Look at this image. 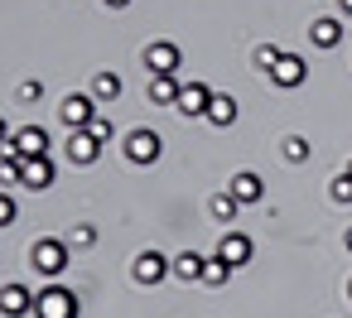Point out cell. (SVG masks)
<instances>
[{
	"instance_id": "6da1fadb",
	"label": "cell",
	"mask_w": 352,
	"mask_h": 318,
	"mask_svg": "<svg viewBox=\"0 0 352 318\" xmlns=\"http://www.w3.org/2000/svg\"><path fill=\"white\" fill-rule=\"evenodd\" d=\"M68 260H73V246L58 241V236H44V241L30 246V265H34L39 275H49V280H58V275L68 270Z\"/></svg>"
},
{
	"instance_id": "7a4b0ae2",
	"label": "cell",
	"mask_w": 352,
	"mask_h": 318,
	"mask_svg": "<svg viewBox=\"0 0 352 318\" xmlns=\"http://www.w3.org/2000/svg\"><path fill=\"white\" fill-rule=\"evenodd\" d=\"M34 313H39V318H78L82 304H78V294H73L68 284H44V289L34 294Z\"/></svg>"
},
{
	"instance_id": "3957f363",
	"label": "cell",
	"mask_w": 352,
	"mask_h": 318,
	"mask_svg": "<svg viewBox=\"0 0 352 318\" xmlns=\"http://www.w3.org/2000/svg\"><path fill=\"white\" fill-rule=\"evenodd\" d=\"M58 121H63L68 130H87V126L97 121V97H92V92H68V97L58 102Z\"/></svg>"
},
{
	"instance_id": "277c9868",
	"label": "cell",
	"mask_w": 352,
	"mask_h": 318,
	"mask_svg": "<svg viewBox=\"0 0 352 318\" xmlns=\"http://www.w3.org/2000/svg\"><path fill=\"white\" fill-rule=\"evenodd\" d=\"M160 155H164V140H160V130L140 126V130H131V135H126V159H131V164H155Z\"/></svg>"
},
{
	"instance_id": "5b68a950",
	"label": "cell",
	"mask_w": 352,
	"mask_h": 318,
	"mask_svg": "<svg viewBox=\"0 0 352 318\" xmlns=\"http://www.w3.org/2000/svg\"><path fill=\"white\" fill-rule=\"evenodd\" d=\"M131 275H135V284H160L164 275H174V260L150 246V251H140V255L131 260Z\"/></svg>"
},
{
	"instance_id": "8992f818",
	"label": "cell",
	"mask_w": 352,
	"mask_h": 318,
	"mask_svg": "<svg viewBox=\"0 0 352 318\" xmlns=\"http://www.w3.org/2000/svg\"><path fill=\"white\" fill-rule=\"evenodd\" d=\"M270 82H275V87H285V92H294V87H304V82H309V63H304L299 54H280V63L270 68Z\"/></svg>"
},
{
	"instance_id": "52a82bcc",
	"label": "cell",
	"mask_w": 352,
	"mask_h": 318,
	"mask_svg": "<svg viewBox=\"0 0 352 318\" xmlns=\"http://www.w3.org/2000/svg\"><path fill=\"white\" fill-rule=\"evenodd\" d=\"M179 68H184L179 44L160 39V44H150V49H145V73H179Z\"/></svg>"
},
{
	"instance_id": "ba28073f",
	"label": "cell",
	"mask_w": 352,
	"mask_h": 318,
	"mask_svg": "<svg viewBox=\"0 0 352 318\" xmlns=\"http://www.w3.org/2000/svg\"><path fill=\"white\" fill-rule=\"evenodd\" d=\"M10 150H15L20 159H34V155H49V130H44V126H20V130L10 135Z\"/></svg>"
},
{
	"instance_id": "9c48e42d",
	"label": "cell",
	"mask_w": 352,
	"mask_h": 318,
	"mask_svg": "<svg viewBox=\"0 0 352 318\" xmlns=\"http://www.w3.org/2000/svg\"><path fill=\"white\" fill-rule=\"evenodd\" d=\"M227 193H232L241 207H251V203H261V198H265V179H261V174H251V169H241V174H232V179H227Z\"/></svg>"
},
{
	"instance_id": "30bf717a",
	"label": "cell",
	"mask_w": 352,
	"mask_h": 318,
	"mask_svg": "<svg viewBox=\"0 0 352 318\" xmlns=\"http://www.w3.org/2000/svg\"><path fill=\"white\" fill-rule=\"evenodd\" d=\"M208 106H212V87L208 82H184V92H179V116H208Z\"/></svg>"
},
{
	"instance_id": "8fae6325",
	"label": "cell",
	"mask_w": 352,
	"mask_h": 318,
	"mask_svg": "<svg viewBox=\"0 0 352 318\" xmlns=\"http://www.w3.org/2000/svg\"><path fill=\"white\" fill-rule=\"evenodd\" d=\"M20 183H25V188H34V193L54 188V159H49V155H34V159H25V169H20Z\"/></svg>"
},
{
	"instance_id": "7c38bea8",
	"label": "cell",
	"mask_w": 352,
	"mask_h": 318,
	"mask_svg": "<svg viewBox=\"0 0 352 318\" xmlns=\"http://www.w3.org/2000/svg\"><path fill=\"white\" fill-rule=\"evenodd\" d=\"M179 92H184L179 73H150V102L155 106H179Z\"/></svg>"
},
{
	"instance_id": "4fadbf2b",
	"label": "cell",
	"mask_w": 352,
	"mask_h": 318,
	"mask_svg": "<svg viewBox=\"0 0 352 318\" xmlns=\"http://www.w3.org/2000/svg\"><path fill=\"white\" fill-rule=\"evenodd\" d=\"M97 155H102V140L92 130H68V159L73 164H97Z\"/></svg>"
},
{
	"instance_id": "5bb4252c",
	"label": "cell",
	"mask_w": 352,
	"mask_h": 318,
	"mask_svg": "<svg viewBox=\"0 0 352 318\" xmlns=\"http://www.w3.org/2000/svg\"><path fill=\"white\" fill-rule=\"evenodd\" d=\"M251 251H256V246H251V236H246V231H222V241H217V255H222V260H232L236 270L251 260Z\"/></svg>"
},
{
	"instance_id": "9a60e30c",
	"label": "cell",
	"mask_w": 352,
	"mask_h": 318,
	"mask_svg": "<svg viewBox=\"0 0 352 318\" xmlns=\"http://www.w3.org/2000/svg\"><path fill=\"white\" fill-rule=\"evenodd\" d=\"M0 313H10V318L34 313V294H30L25 284H6V289H0Z\"/></svg>"
},
{
	"instance_id": "2e32d148",
	"label": "cell",
	"mask_w": 352,
	"mask_h": 318,
	"mask_svg": "<svg viewBox=\"0 0 352 318\" xmlns=\"http://www.w3.org/2000/svg\"><path fill=\"white\" fill-rule=\"evenodd\" d=\"M309 39H314L318 49H338V44H342V20H338V15H318V20L309 25Z\"/></svg>"
},
{
	"instance_id": "e0dca14e",
	"label": "cell",
	"mask_w": 352,
	"mask_h": 318,
	"mask_svg": "<svg viewBox=\"0 0 352 318\" xmlns=\"http://www.w3.org/2000/svg\"><path fill=\"white\" fill-rule=\"evenodd\" d=\"M203 121H212L217 130L236 126V97H217V92H212V106H208V116H203Z\"/></svg>"
},
{
	"instance_id": "ac0fdd59",
	"label": "cell",
	"mask_w": 352,
	"mask_h": 318,
	"mask_svg": "<svg viewBox=\"0 0 352 318\" xmlns=\"http://www.w3.org/2000/svg\"><path fill=\"white\" fill-rule=\"evenodd\" d=\"M203 265H208V255H198V251H184V255H174V275H179L184 284L203 280Z\"/></svg>"
},
{
	"instance_id": "d6986e66",
	"label": "cell",
	"mask_w": 352,
	"mask_h": 318,
	"mask_svg": "<svg viewBox=\"0 0 352 318\" xmlns=\"http://www.w3.org/2000/svg\"><path fill=\"white\" fill-rule=\"evenodd\" d=\"M232 275H236V265H232V260H222V255L212 251V255H208V265H203V284H212V289H217V284H227Z\"/></svg>"
},
{
	"instance_id": "ffe728a7",
	"label": "cell",
	"mask_w": 352,
	"mask_h": 318,
	"mask_svg": "<svg viewBox=\"0 0 352 318\" xmlns=\"http://www.w3.org/2000/svg\"><path fill=\"white\" fill-rule=\"evenodd\" d=\"M92 97H97V102H116V97H121V78H116L111 68H102V73L92 78Z\"/></svg>"
},
{
	"instance_id": "44dd1931",
	"label": "cell",
	"mask_w": 352,
	"mask_h": 318,
	"mask_svg": "<svg viewBox=\"0 0 352 318\" xmlns=\"http://www.w3.org/2000/svg\"><path fill=\"white\" fill-rule=\"evenodd\" d=\"M280 145H285V150H280L285 164H304V159H309V140H304V135H285Z\"/></svg>"
},
{
	"instance_id": "7402d4cb",
	"label": "cell",
	"mask_w": 352,
	"mask_h": 318,
	"mask_svg": "<svg viewBox=\"0 0 352 318\" xmlns=\"http://www.w3.org/2000/svg\"><path fill=\"white\" fill-rule=\"evenodd\" d=\"M236 212H241V203H236L232 193H217V198H212V217H217V222H236Z\"/></svg>"
},
{
	"instance_id": "603a6c76",
	"label": "cell",
	"mask_w": 352,
	"mask_h": 318,
	"mask_svg": "<svg viewBox=\"0 0 352 318\" xmlns=\"http://www.w3.org/2000/svg\"><path fill=\"white\" fill-rule=\"evenodd\" d=\"M328 198H333V203H342V207H347V203H352V174H338V179H333V183H328Z\"/></svg>"
},
{
	"instance_id": "cb8c5ba5",
	"label": "cell",
	"mask_w": 352,
	"mask_h": 318,
	"mask_svg": "<svg viewBox=\"0 0 352 318\" xmlns=\"http://www.w3.org/2000/svg\"><path fill=\"white\" fill-rule=\"evenodd\" d=\"M280 54H285V49H275V44H265V49H256V68H265V73H270V68L280 63Z\"/></svg>"
},
{
	"instance_id": "d4e9b609",
	"label": "cell",
	"mask_w": 352,
	"mask_h": 318,
	"mask_svg": "<svg viewBox=\"0 0 352 318\" xmlns=\"http://www.w3.org/2000/svg\"><path fill=\"white\" fill-rule=\"evenodd\" d=\"M87 130H92V135H97V140H102V145H111V140H116V126H111V121H107V116H97V121H92V126H87Z\"/></svg>"
},
{
	"instance_id": "484cf974",
	"label": "cell",
	"mask_w": 352,
	"mask_h": 318,
	"mask_svg": "<svg viewBox=\"0 0 352 318\" xmlns=\"http://www.w3.org/2000/svg\"><path fill=\"white\" fill-rule=\"evenodd\" d=\"M10 222H15V198L0 188V227H10Z\"/></svg>"
},
{
	"instance_id": "4316f807",
	"label": "cell",
	"mask_w": 352,
	"mask_h": 318,
	"mask_svg": "<svg viewBox=\"0 0 352 318\" xmlns=\"http://www.w3.org/2000/svg\"><path fill=\"white\" fill-rule=\"evenodd\" d=\"M39 97H44V82H39V78H34V82H25V87H20V102H39Z\"/></svg>"
},
{
	"instance_id": "83f0119b",
	"label": "cell",
	"mask_w": 352,
	"mask_h": 318,
	"mask_svg": "<svg viewBox=\"0 0 352 318\" xmlns=\"http://www.w3.org/2000/svg\"><path fill=\"white\" fill-rule=\"evenodd\" d=\"M92 241H97L92 227H73V241H68V246H92Z\"/></svg>"
},
{
	"instance_id": "f1b7e54d",
	"label": "cell",
	"mask_w": 352,
	"mask_h": 318,
	"mask_svg": "<svg viewBox=\"0 0 352 318\" xmlns=\"http://www.w3.org/2000/svg\"><path fill=\"white\" fill-rule=\"evenodd\" d=\"M10 135H15V130L6 126V116H0V145H10Z\"/></svg>"
},
{
	"instance_id": "f546056e",
	"label": "cell",
	"mask_w": 352,
	"mask_h": 318,
	"mask_svg": "<svg viewBox=\"0 0 352 318\" xmlns=\"http://www.w3.org/2000/svg\"><path fill=\"white\" fill-rule=\"evenodd\" d=\"M102 5H107V10H126V5H131V0H102Z\"/></svg>"
},
{
	"instance_id": "4dcf8cb0",
	"label": "cell",
	"mask_w": 352,
	"mask_h": 318,
	"mask_svg": "<svg viewBox=\"0 0 352 318\" xmlns=\"http://www.w3.org/2000/svg\"><path fill=\"white\" fill-rule=\"evenodd\" d=\"M338 10H342V15H352V0H338Z\"/></svg>"
},
{
	"instance_id": "1f68e13d",
	"label": "cell",
	"mask_w": 352,
	"mask_h": 318,
	"mask_svg": "<svg viewBox=\"0 0 352 318\" xmlns=\"http://www.w3.org/2000/svg\"><path fill=\"white\" fill-rule=\"evenodd\" d=\"M342 246H347V251H352V227H347V236H342Z\"/></svg>"
},
{
	"instance_id": "d6a6232c",
	"label": "cell",
	"mask_w": 352,
	"mask_h": 318,
	"mask_svg": "<svg viewBox=\"0 0 352 318\" xmlns=\"http://www.w3.org/2000/svg\"><path fill=\"white\" fill-rule=\"evenodd\" d=\"M347 174H352V164H347Z\"/></svg>"
},
{
	"instance_id": "836d02e7",
	"label": "cell",
	"mask_w": 352,
	"mask_h": 318,
	"mask_svg": "<svg viewBox=\"0 0 352 318\" xmlns=\"http://www.w3.org/2000/svg\"><path fill=\"white\" fill-rule=\"evenodd\" d=\"M347 294H352V284H347Z\"/></svg>"
}]
</instances>
